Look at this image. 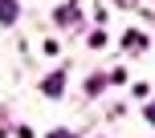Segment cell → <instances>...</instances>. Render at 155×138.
I'll list each match as a JSON object with an SVG mask.
<instances>
[{"label": "cell", "instance_id": "6da1fadb", "mask_svg": "<svg viewBox=\"0 0 155 138\" xmlns=\"http://www.w3.org/2000/svg\"><path fill=\"white\" fill-rule=\"evenodd\" d=\"M61 89H65V73H49V77H45V93H49V98H57Z\"/></svg>", "mask_w": 155, "mask_h": 138}, {"label": "cell", "instance_id": "7a4b0ae2", "mask_svg": "<svg viewBox=\"0 0 155 138\" xmlns=\"http://www.w3.org/2000/svg\"><path fill=\"white\" fill-rule=\"evenodd\" d=\"M16 12H21V8H16V0H0V24H12Z\"/></svg>", "mask_w": 155, "mask_h": 138}, {"label": "cell", "instance_id": "3957f363", "mask_svg": "<svg viewBox=\"0 0 155 138\" xmlns=\"http://www.w3.org/2000/svg\"><path fill=\"white\" fill-rule=\"evenodd\" d=\"M123 45H127V49H135V53H139V49H147V37H143L139 29H131V33H127V37H123Z\"/></svg>", "mask_w": 155, "mask_h": 138}, {"label": "cell", "instance_id": "277c9868", "mask_svg": "<svg viewBox=\"0 0 155 138\" xmlns=\"http://www.w3.org/2000/svg\"><path fill=\"white\" fill-rule=\"evenodd\" d=\"M49 138H78V134H70V130H49Z\"/></svg>", "mask_w": 155, "mask_h": 138}, {"label": "cell", "instance_id": "5b68a950", "mask_svg": "<svg viewBox=\"0 0 155 138\" xmlns=\"http://www.w3.org/2000/svg\"><path fill=\"white\" fill-rule=\"evenodd\" d=\"M147 122H151V126H155V106H147Z\"/></svg>", "mask_w": 155, "mask_h": 138}]
</instances>
